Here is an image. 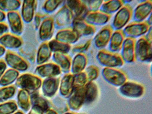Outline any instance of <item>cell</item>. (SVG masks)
<instances>
[{"mask_svg":"<svg viewBox=\"0 0 152 114\" xmlns=\"http://www.w3.org/2000/svg\"><path fill=\"white\" fill-rule=\"evenodd\" d=\"M41 78L32 74L26 73L19 76L15 82V86L31 93L38 91L41 87Z\"/></svg>","mask_w":152,"mask_h":114,"instance_id":"cell-1","label":"cell"},{"mask_svg":"<svg viewBox=\"0 0 152 114\" xmlns=\"http://www.w3.org/2000/svg\"><path fill=\"white\" fill-rule=\"evenodd\" d=\"M60 80L58 78L45 79L42 83V91L43 96L46 98L53 97L59 87Z\"/></svg>","mask_w":152,"mask_h":114,"instance_id":"cell-20","label":"cell"},{"mask_svg":"<svg viewBox=\"0 0 152 114\" xmlns=\"http://www.w3.org/2000/svg\"><path fill=\"white\" fill-rule=\"evenodd\" d=\"M4 61L10 69L18 72L26 71L30 66L28 62L23 57L11 51L6 52Z\"/></svg>","mask_w":152,"mask_h":114,"instance_id":"cell-5","label":"cell"},{"mask_svg":"<svg viewBox=\"0 0 152 114\" xmlns=\"http://www.w3.org/2000/svg\"><path fill=\"white\" fill-rule=\"evenodd\" d=\"M20 0H0V10L4 13L17 11L21 7Z\"/></svg>","mask_w":152,"mask_h":114,"instance_id":"cell-34","label":"cell"},{"mask_svg":"<svg viewBox=\"0 0 152 114\" xmlns=\"http://www.w3.org/2000/svg\"><path fill=\"white\" fill-rule=\"evenodd\" d=\"M72 29L80 37H87L93 35L96 31L95 26L88 23L84 20L74 18L72 22Z\"/></svg>","mask_w":152,"mask_h":114,"instance_id":"cell-14","label":"cell"},{"mask_svg":"<svg viewBox=\"0 0 152 114\" xmlns=\"http://www.w3.org/2000/svg\"><path fill=\"white\" fill-rule=\"evenodd\" d=\"M9 29V26L5 22L0 23V36H2L5 33H7Z\"/></svg>","mask_w":152,"mask_h":114,"instance_id":"cell-46","label":"cell"},{"mask_svg":"<svg viewBox=\"0 0 152 114\" xmlns=\"http://www.w3.org/2000/svg\"><path fill=\"white\" fill-rule=\"evenodd\" d=\"M144 90L143 86L133 82H126L119 88V92L122 95L130 98H140Z\"/></svg>","mask_w":152,"mask_h":114,"instance_id":"cell-9","label":"cell"},{"mask_svg":"<svg viewBox=\"0 0 152 114\" xmlns=\"http://www.w3.org/2000/svg\"><path fill=\"white\" fill-rule=\"evenodd\" d=\"M151 27L146 21L133 22L125 26L123 33L125 37L135 39L146 34Z\"/></svg>","mask_w":152,"mask_h":114,"instance_id":"cell-6","label":"cell"},{"mask_svg":"<svg viewBox=\"0 0 152 114\" xmlns=\"http://www.w3.org/2000/svg\"><path fill=\"white\" fill-rule=\"evenodd\" d=\"M43 18L42 15L40 13H37L35 15L34 17V28L36 30H37L38 28H39L42 22L43 21V20L45 18Z\"/></svg>","mask_w":152,"mask_h":114,"instance_id":"cell-44","label":"cell"},{"mask_svg":"<svg viewBox=\"0 0 152 114\" xmlns=\"http://www.w3.org/2000/svg\"><path fill=\"white\" fill-rule=\"evenodd\" d=\"M84 87L74 90L68 101V106L72 111L79 110L84 104Z\"/></svg>","mask_w":152,"mask_h":114,"instance_id":"cell-23","label":"cell"},{"mask_svg":"<svg viewBox=\"0 0 152 114\" xmlns=\"http://www.w3.org/2000/svg\"><path fill=\"white\" fill-rule=\"evenodd\" d=\"M25 114L22 111H16L14 114Z\"/></svg>","mask_w":152,"mask_h":114,"instance_id":"cell-53","label":"cell"},{"mask_svg":"<svg viewBox=\"0 0 152 114\" xmlns=\"http://www.w3.org/2000/svg\"><path fill=\"white\" fill-rule=\"evenodd\" d=\"M146 22L148 23V24L149 26H152V14H151V15L148 17V20H147V21Z\"/></svg>","mask_w":152,"mask_h":114,"instance_id":"cell-52","label":"cell"},{"mask_svg":"<svg viewBox=\"0 0 152 114\" xmlns=\"http://www.w3.org/2000/svg\"><path fill=\"white\" fill-rule=\"evenodd\" d=\"M7 18V14L5 13L0 10V23L4 22Z\"/></svg>","mask_w":152,"mask_h":114,"instance_id":"cell-49","label":"cell"},{"mask_svg":"<svg viewBox=\"0 0 152 114\" xmlns=\"http://www.w3.org/2000/svg\"><path fill=\"white\" fill-rule=\"evenodd\" d=\"M37 1L35 0H24L22 4L21 16L22 21L29 23L33 21Z\"/></svg>","mask_w":152,"mask_h":114,"instance_id":"cell-17","label":"cell"},{"mask_svg":"<svg viewBox=\"0 0 152 114\" xmlns=\"http://www.w3.org/2000/svg\"><path fill=\"white\" fill-rule=\"evenodd\" d=\"M8 26L12 34L21 36L23 31V23L21 14L18 11L9 12L7 14Z\"/></svg>","mask_w":152,"mask_h":114,"instance_id":"cell-11","label":"cell"},{"mask_svg":"<svg viewBox=\"0 0 152 114\" xmlns=\"http://www.w3.org/2000/svg\"><path fill=\"white\" fill-rule=\"evenodd\" d=\"M91 43V39H90L87 41L84 44L77 45L75 47H74L72 49V51L76 54L83 53L85 51H86L89 48Z\"/></svg>","mask_w":152,"mask_h":114,"instance_id":"cell-42","label":"cell"},{"mask_svg":"<svg viewBox=\"0 0 152 114\" xmlns=\"http://www.w3.org/2000/svg\"><path fill=\"white\" fill-rule=\"evenodd\" d=\"M97 60L101 65L108 68H116L121 67L124 61L121 56L115 53L107 50H100L96 56Z\"/></svg>","mask_w":152,"mask_h":114,"instance_id":"cell-3","label":"cell"},{"mask_svg":"<svg viewBox=\"0 0 152 114\" xmlns=\"http://www.w3.org/2000/svg\"><path fill=\"white\" fill-rule=\"evenodd\" d=\"M0 45L5 49L16 50L22 46L23 40L20 36L7 33L0 36Z\"/></svg>","mask_w":152,"mask_h":114,"instance_id":"cell-18","label":"cell"},{"mask_svg":"<svg viewBox=\"0 0 152 114\" xmlns=\"http://www.w3.org/2000/svg\"><path fill=\"white\" fill-rule=\"evenodd\" d=\"M20 76V72L12 69L6 70L0 78V86L7 87L12 85Z\"/></svg>","mask_w":152,"mask_h":114,"instance_id":"cell-33","label":"cell"},{"mask_svg":"<svg viewBox=\"0 0 152 114\" xmlns=\"http://www.w3.org/2000/svg\"><path fill=\"white\" fill-rule=\"evenodd\" d=\"M74 75L72 74H66L59 83V92L64 98H69L74 92L73 88Z\"/></svg>","mask_w":152,"mask_h":114,"instance_id":"cell-24","label":"cell"},{"mask_svg":"<svg viewBox=\"0 0 152 114\" xmlns=\"http://www.w3.org/2000/svg\"><path fill=\"white\" fill-rule=\"evenodd\" d=\"M124 5V1L111 0L103 2L100 7L101 12L111 15V14L118 12Z\"/></svg>","mask_w":152,"mask_h":114,"instance_id":"cell-32","label":"cell"},{"mask_svg":"<svg viewBox=\"0 0 152 114\" xmlns=\"http://www.w3.org/2000/svg\"><path fill=\"white\" fill-rule=\"evenodd\" d=\"M136 39L126 38L121 47V57L124 62L131 64L135 61V43Z\"/></svg>","mask_w":152,"mask_h":114,"instance_id":"cell-12","label":"cell"},{"mask_svg":"<svg viewBox=\"0 0 152 114\" xmlns=\"http://www.w3.org/2000/svg\"><path fill=\"white\" fill-rule=\"evenodd\" d=\"M6 49L0 45V58L3 57L6 54Z\"/></svg>","mask_w":152,"mask_h":114,"instance_id":"cell-50","label":"cell"},{"mask_svg":"<svg viewBox=\"0 0 152 114\" xmlns=\"http://www.w3.org/2000/svg\"><path fill=\"white\" fill-rule=\"evenodd\" d=\"M113 33V28L111 25H105L102 28L95 37L94 43L97 49H103L109 43L111 36Z\"/></svg>","mask_w":152,"mask_h":114,"instance_id":"cell-15","label":"cell"},{"mask_svg":"<svg viewBox=\"0 0 152 114\" xmlns=\"http://www.w3.org/2000/svg\"><path fill=\"white\" fill-rule=\"evenodd\" d=\"M74 15L66 5L63 6L56 13L54 20V26L57 28H66L72 24Z\"/></svg>","mask_w":152,"mask_h":114,"instance_id":"cell-8","label":"cell"},{"mask_svg":"<svg viewBox=\"0 0 152 114\" xmlns=\"http://www.w3.org/2000/svg\"><path fill=\"white\" fill-rule=\"evenodd\" d=\"M102 77L107 82L116 87H120L127 82L128 79L125 72L115 68H104Z\"/></svg>","mask_w":152,"mask_h":114,"instance_id":"cell-4","label":"cell"},{"mask_svg":"<svg viewBox=\"0 0 152 114\" xmlns=\"http://www.w3.org/2000/svg\"><path fill=\"white\" fill-rule=\"evenodd\" d=\"M111 15L105 14L101 11L89 12L85 16L84 20L88 23L95 26H102L110 21Z\"/></svg>","mask_w":152,"mask_h":114,"instance_id":"cell-19","label":"cell"},{"mask_svg":"<svg viewBox=\"0 0 152 114\" xmlns=\"http://www.w3.org/2000/svg\"><path fill=\"white\" fill-rule=\"evenodd\" d=\"M54 103L55 104V107L57 110H59L60 113H63L66 111L67 104L65 101L61 98H56V99L54 100Z\"/></svg>","mask_w":152,"mask_h":114,"instance_id":"cell-43","label":"cell"},{"mask_svg":"<svg viewBox=\"0 0 152 114\" xmlns=\"http://www.w3.org/2000/svg\"><path fill=\"white\" fill-rule=\"evenodd\" d=\"M17 88L14 85L2 87L0 88V103L9 101L16 94Z\"/></svg>","mask_w":152,"mask_h":114,"instance_id":"cell-36","label":"cell"},{"mask_svg":"<svg viewBox=\"0 0 152 114\" xmlns=\"http://www.w3.org/2000/svg\"><path fill=\"white\" fill-rule=\"evenodd\" d=\"M52 56V52L48 46V42H45L39 46L37 54L36 62L39 65L46 64Z\"/></svg>","mask_w":152,"mask_h":114,"instance_id":"cell-30","label":"cell"},{"mask_svg":"<svg viewBox=\"0 0 152 114\" xmlns=\"http://www.w3.org/2000/svg\"><path fill=\"white\" fill-rule=\"evenodd\" d=\"M125 37L123 30H116L112 33L109 42L110 51L117 53L121 50Z\"/></svg>","mask_w":152,"mask_h":114,"instance_id":"cell-27","label":"cell"},{"mask_svg":"<svg viewBox=\"0 0 152 114\" xmlns=\"http://www.w3.org/2000/svg\"><path fill=\"white\" fill-rule=\"evenodd\" d=\"M87 8L89 12H96L100 8L103 3L102 0H94V1H84Z\"/></svg>","mask_w":152,"mask_h":114,"instance_id":"cell-41","label":"cell"},{"mask_svg":"<svg viewBox=\"0 0 152 114\" xmlns=\"http://www.w3.org/2000/svg\"><path fill=\"white\" fill-rule=\"evenodd\" d=\"M64 114H73V113H66Z\"/></svg>","mask_w":152,"mask_h":114,"instance_id":"cell-54","label":"cell"},{"mask_svg":"<svg viewBox=\"0 0 152 114\" xmlns=\"http://www.w3.org/2000/svg\"><path fill=\"white\" fill-rule=\"evenodd\" d=\"M30 101L31 106H36L41 109L45 113L50 109V103L48 99L43 97L38 91L30 93Z\"/></svg>","mask_w":152,"mask_h":114,"instance_id":"cell-28","label":"cell"},{"mask_svg":"<svg viewBox=\"0 0 152 114\" xmlns=\"http://www.w3.org/2000/svg\"><path fill=\"white\" fill-rule=\"evenodd\" d=\"M41 109L36 106H31L30 110L28 114H43Z\"/></svg>","mask_w":152,"mask_h":114,"instance_id":"cell-47","label":"cell"},{"mask_svg":"<svg viewBox=\"0 0 152 114\" xmlns=\"http://www.w3.org/2000/svg\"><path fill=\"white\" fill-rule=\"evenodd\" d=\"M17 106L24 112H28L31 107L30 93L25 90L20 89L17 94Z\"/></svg>","mask_w":152,"mask_h":114,"instance_id":"cell-31","label":"cell"},{"mask_svg":"<svg viewBox=\"0 0 152 114\" xmlns=\"http://www.w3.org/2000/svg\"><path fill=\"white\" fill-rule=\"evenodd\" d=\"M54 63L59 67L61 71L68 73L71 69V58L67 54L56 52L53 54Z\"/></svg>","mask_w":152,"mask_h":114,"instance_id":"cell-25","label":"cell"},{"mask_svg":"<svg viewBox=\"0 0 152 114\" xmlns=\"http://www.w3.org/2000/svg\"><path fill=\"white\" fill-rule=\"evenodd\" d=\"M79 36L72 28H63L58 31L56 36V41L68 45L74 44L79 39Z\"/></svg>","mask_w":152,"mask_h":114,"instance_id":"cell-22","label":"cell"},{"mask_svg":"<svg viewBox=\"0 0 152 114\" xmlns=\"http://www.w3.org/2000/svg\"><path fill=\"white\" fill-rule=\"evenodd\" d=\"M7 65L3 59H0V78L7 70Z\"/></svg>","mask_w":152,"mask_h":114,"instance_id":"cell-45","label":"cell"},{"mask_svg":"<svg viewBox=\"0 0 152 114\" xmlns=\"http://www.w3.org/2000/svg\"><path fill=\"white\" fill-rule=\"evenodd\" d=\"M35 72L39 78L46 79L56 77L62 73V71L56 64L49 62L37 66Z\"/></svg>","mask_w":152,"mask_h":114,"instance_id":"cell-10","label":"cell"},{"mask_svg":"<svg viewBox=\"0 0 152 114\" xmlns=\"http://www.w3.org/2000/svg\"><path fill=\"white\" fill-rule=\"evenodd\" d=\"M88 83L87 75L84 71L74 75L73 88L74 91L77 89L84 88Z\"/></svg>","mask_w":152,"mask_h":114,"instance_id":"cell-38","label":"cell"},{"mask_svg":"<svg viewBox=\"0 0 152 114\" xmlns=\"http://www.w3.org/2000/svg\"><path fill=\"white\" fill-rule=\"evenodd\" d=\"M48 46L52 53H62L64 54H68L71 49V45L61 42L56 39H52L48 42Z\"/></svg>","mask_w":152,"mask_h":114,"instance_id":"cell-35","label":"cell"},{"mask_svg":"<svg viewBox=\"0 0 152 114\" xmlns=\"http://www.w3.org/2000/svg\"><path fill=\"white\" fill-rule=\"evenodd\" d=\"M45 114H58V113L56 112L55 110H52V109H49L46 113Z\"/></svg>","mask_w":152,"mask_h":114,"instance_id":"cell-51","label":"cell"},{"mask_svg":"<svg viewBox=\"0 0 152 114\" xmlns=\"http://www.w3.org/2000/svg\"><path fill=\"white\" fill-rule=\"evenodd\" d=\"M84 72L87 75L88 82H94L99 75V69L95 65H90L85 69Z\"/></svg>","mask_w":152,"mask_h":114,"instance_id":"cell-40","label":"cell"},{"mask_svg":"<svg viewBox=\"0 0 152 114\" xmlns=\"http://www.w3.org/2000/svg\"><path fill=\"white\" fill-rule=\"evenodd\" d=\"M135 58L141 62L150 63L152 60V42L142 37L135 43Z\"/></svg>","mask_w":152,"mask_h":114,"instance_id":"cell-2","label":"cell"},{"mask_svg":"<svg viewBox=\"0 0 152 114\" xmlns=\"http://www.w3.org/2000/svg\"><path fill=\"white\" fill-rule=\"evenodd\" d=\"M66 5L72 13L75 19L84 20L85 16L88 12V9L83 1L73 0L67 1Z\"/></svg>","mask_w":152,"mask_h":114,"instance_id":"cell-21","label":"cell"},{"mask_svg":"<svg viewBox=\"0 0 152 114\" xmlns=\"http://www.w3.org/2000/svg\"><path fill=\"white\" fill-rule=\"evenodd\" d=\"M87 57L84 53L76 54L71 62V71L72 74L75 75L85 70L87 64Z\"/></svg>","mask_w":152,"mask_h":114,"instance_id":"cell-26","label":"cell"},{"mask_svg":"<svg viewBox=\"0 0 152 114\" xmlns=\"http://www.w3.org/2000/svg\"><path fill=\"white\" fill-rule=\"evenodd\" d=\"M152 26L149 29L148 31L146 33V35L145 37L146 39H148L149 41L152 42Z\"/></svg>","mask_w":152,"mask_h":114,"instance_id":"cell-48","label":"cell"},{"mask_svg":"<svg viewBox=\"0 0 152 114\" xmlns=\"http://www.w3.org/2000/svg\"><path fill=\"white\" fill-rule=\"evenodd\" d=\"M152 1H146L140 4L133 12L132 17L134 22L144 21L152 13Z\"/></svg>","mask_w":152,"mask_h":114,"instance_id":"cell-16","label":"cell"},{"mask_svg":"<svg viewBox=\"0 0 152 114\" xmlns=\"http://www.w3.org/2000/svg\"><path fill=\"white\" fill-rule=\"evenodd\" d=\"M133 10L131 7L128 4L124 5L117 12L112 22V28L116 30H120L124 28L130 21L132 17Z\"/></svg>","mask_w":152,"mask_h":114,"instance_id":"cell-7","label":"cell"},{"mask_svg":"<svg viewBox=\"0 0 152 114\" xmlns=\"http://www.w3.org/2000/svg\"><path fill=\"white\" fill-rule=\"evenodd\" d=\"M18 107L14 100H9L0 103V114H13L17 111Z\"/></svg>","mask_w":152,"mask_h":114,"instance_id":"cell-37","label":"cell"},{"mask_svg":"<svg viewBox=\"0 0 152 114\" xmlns=\"http://www.w3.org/2000/svg\"><path fill=\"white\" fill-rule=\"evenodd\" d=\"M63 2L61 0H48L46 1L43 5V10L48 13L50 14L56 11V9L59 7Z\"/></svg>","mask_w":152,"mask_h":114,"instance_id":"cell-39","label":"cell"},{"mask_svg":"<svg viewBox=\"0 0 152 114\" xmlns=\"http://www.w3.org/2000/svg\"><path fill=\"white\" fill-rule=\"evenodd\" d=\"M85 99L84 104H90L96 99L99 94V89L96 84L94 82H88L84 87Z\"/></svg>","mask_w":152,"mask_h":114,"instance_id":"cell-29","label":"cell"},{"mask_svg":"<svg viewBox=\"0 0 152 114\" xmlns=\"http://www.w3.org/2000/svg\"><path fill=\"white\" fill-rule=\"evenodd\" d=\"M54 20L51 16L45 17L39 28V38L43 42L51 39L54 31Z\"/></svg>","mask_w":152,"mask_h":114,"instance_id":"cell-13","label":"cell"}]
</instances>
